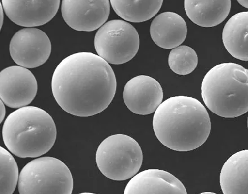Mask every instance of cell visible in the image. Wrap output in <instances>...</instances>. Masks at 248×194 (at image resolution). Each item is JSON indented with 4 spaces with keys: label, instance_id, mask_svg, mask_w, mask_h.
I'll use <instances>...</instances> for the list:
<instances>
[{
    "label": "cell",
    "instance_id": "cell-1",
    "mask_svg": "<svg viewBox=\"0 0 248 194\" xmlns=\"http://www.w3.org/2000/svg\"><path fill=\"white\" fill-rule=\"evenodd\" d=\"M116 87L111 65L89 52L64 58L51 80V89L58 105L78 117L94 116L108 108L114 98Z\"/></svg>",
    "mask_w": 248,
    "mask_h": 194
},
{
    "label": "cell",
    "instance_id": "cell-2",
    "mask_svg": "<svg viewBox=\"0 0 248 194\" xmlns=\"http://www.w3.org/2000/svg\"><path fill=\"white\" fill-rule=\"evenodd\" d=\"M153 126L160 143L172 150L187 152L204 144L211 130L207 110L192 97L178 96L165 100L155 112Z\"/></svg>",
    "mask_w": 248,
    "mask_h": 194
},
{
    "label": "cell",
    "instance_id": "cell-3",
    "mask_svg": "<svg viewBox=\"0 0 248 194\" xmlns=\"http://www.w3.org/2000/svg\"><path fill=\"white\" fill-rule=\"evenodd\" d=\"M7 148L19 158H37L49 152L56 142L57 128L46 111L26 106L10 113L2 127Z\"/></svg>",
    "mask_w": 248,
    "mask_h": 194
},
{
    "label": "cell",
    "instance_id": "cell-4",
    "mask_svg": "<svg viewBox=\"0 0 248 194\" xmlns=\"http://www.w3.org/2000/svg\"><path fill=\"white\" fill-rule=\"evenodd\" d=\"M202 95L211 112L235 118L248 112V70L235 63L216 65L206 74Z\"/></svg>",
    "mask_w": 248,
    "mask_h": 194
},
{
    "label": "cell",
    "instance_id": "cell-5",
    "mask_svg": "<svg viewBox=\"0 0 248 194\" xmlns=\"http://www.w3.org/2000/svg\"><path fill=\"white\" fill-rule=\"evenodd\" d=\"M143 152L137 142L127 135L106 138L96 152L99 171L108 178L122 181L133 178L143 163Z\"/></svg>",
    "mask_w": 248,
    "mask_h": 194
},
{
    "label": "cell",
    "instance_id": "cell-6",
    "mask_svg": "<svg viewBox=\"0 0 248 194\" xmlns=\"http://www.w3.org/2000/svg\"><path fill=\"white\" fill-rule=\"evenodd\" d=\"M73 178L63 162L53 157H41L27 163L20 173V194H71Z\"/></svg>",
    "mask_w": 248,
    "mask_h": 194
},
{
    "label": "cell",
    "instance_id": "cell-7",
    "mask_svg": "<svg viewBox=\"0 0 248 194\" xmlns=\"http://www.w3.org/2000/svg\"><path fill=\"white\" fill-rule=\"evenodd\" d=\"M139 33L122 20L106 23L96 32L94 46L99 56L108 64L122 65L132 60L139 50Z\"/></svg>",
    "mask_w": 248,
    "mask_h": 194
},
{
    "label": "cell",
    "instance_id": "cell-8",
    "mask_svg": "<svg viewBox=\"0 0 248 194\" xmlns=\"http://www.w3.org/2000/svg\"><path fill=\"white\" fill-rule=\"evenodd\" d=\"M9 51L10 56L19 66L37 68L50 57L51 41L44 31L36 28H25L13 36Z\"/></svg>",
    "mask_w": 248,
    "mask_h": 194
},
{
    "label": "cell",
    "instance_id": "cell-9",
    "mask_svg": "<svg viewBox=\"0 0 248 194\" xmlns=\"http://www.w3.org/2000/svg\"><path fill=\"white\" fill-rule=\"evenodd\" d=\"M38 89L35 76L21 66H11L0 73V97L10 108L20 109L30 105Z\"/></svg>",
    "mask_w": 248,
    "mask_h": 194
},
{
    "label": "cell",
    "instance_id": "cell-10",
    "mask_svg": "<svg viewBox=\"0 0 248 194\" xmlns=\"http://www.w3.org/2000/svg\"><path fill=\"white\" fill-rule=\"evenodd\" d=\"M108 0H64L62 16L68 26L76 31L91 32L99 29L108 20L111 6Z\"/></svg>",
    "mask_w": 248,
    "mask_h": 194
},
{
    "label": "cell",
    "instance_id": "cell-11",
    "mask_svg": "<svg viewBox=\"0 0 248 194\" xmlns=\"http://www.w3.org/2000/svg\"><path fill=\"white\" fill-rule=\"evenodd\" d=\"M160 83L149 76H136L126 83L123 99L131 112L140 115H148L156 112L163 99Z\"/></svg>",
    "mask_w": 248,
    "mask_h": 194
},
{
    "label": "cell",
    "instance_id": "cell-12",
    "mask_svg": "<svg viewBox=\"0 0 248 194\" xmlns=\"http://www.w3.org/2000/svg\"><path fill=\"white\" fill-rule=\"evenodd\" d=\"M1 3L6 16L13 22L20 26L33 28L52 20L59 9L60 1L3 0Z\"/></svg>",
    "mask_w": 248,
    "mask_h": 194
},
{
    "label": "cell",
    "instance_id": "cell-13",
    "mask_svg": "<svg viewBox=\"0 0 248 194\" xmlns=\"http://www.w3.org/2000/svg\"><path fill=\"white\" fill-rule=\"evenodd\" d=\"M125 194H187L185 186L176 177L161 169H147L133 177L127 183Z\"/></svg>",
    "mask_w": 248,
    "mask_h": 194
},
{
    "label": "cell",
    "instance_id": "cell-14",
    "mask_svg": "<svg viewBox=\"0 0 248 194\" xmlns=\"http://www.w3.org/2000/svg\"><path fill=\"white\" fill-rule=\"evenodd\" d=\"M187 34L185 20L178 14L167 12L160 14L150 26L154 42L161 48H174L184 42Z\"/></svg>",
    "mask_w": 248,
    "mask_h": 194
},
{
    "label": "cell",
    "instance_id": "cell-15",
    "mask_svg": "<svg viewBox=\"0 0 248 194\" xmlns=\"http://www.w3.org/2000/svg\"><path fill=\"white\" fill-rule=\"evenodd\" d=\"M185 9L189 19L199 26L212 27L219 25L229 16L230 0H185Z\"/></svg>",
    "mask_w": 248,
    "mask_h": 194
},
{
    "label": "cell",
    "instance_id": "cell-16",
    "mask_svg": "<svg viewBox=\"0 0 248 194\" xmlns=\"http://www.w3.org/2000/svg\"><path fill=\"white\" fill-rule=\"evenodd\" d=\"M220 184L223 194H248V150L227 159L220 172Z\"/></svg>",
    "mask_w": 248,
    "mask_h": 194
},
{
    "label": "cell",
    "instance_id": "cell-17",
    "mask_svg": "<svg viewBox=\"0 0 248 194\" xmlns=\"http://www.w3.org/2000/svg\"><path fill=\"white\" fill-rule=\"evenodd\" d=\"M224 46L234 58L248 61V12L233 16L223 28Z\"/></svg>",
    "mask_w": 248,
    "mask_h": 194
},
{
    "label": "cell",
    "instance_id": "cell-18",
    "mask_svg": "<svg viewBox=\"0 0 248 194\" xmlns=\"http://www.w3.org/2000/svg\"><path fill=\"white\" fill-rule=\"evenodd\" d=\"M110 2L113 9L120 18L133 23L144 22L153 18L159 12L163 3V0H111Z\"/></svg>",
    "mask_w": 248,
    "mask_h": 194
},
{
    "label": "cell",
    "instance_id": "cell-19",
    "mask_svg": "<svg viewBox=\"0 0 248 194\" xmlns=\"http://www.w3.org/2000/svg\"><path fill=\"white\" fill-rule=\"evenodd\" d=\"M198 63L197 54L188 46L174 48L168 57L169 66L175 74L187 75L195 70Z\"/></svg>",
    "mask_w": 248,
    "mask_h": 194
},
{
    "label": "cell",
    "instance_id": "cell-20",
    "mask_svg": "<svg viewBox=\"0 0 248 194\" xmlns=\"http://www.w3.org/2000/svg\"><path fill=\"white\" fill-rule=\"evenodd\" d=\"M0 194H12L15 192L19 182L18 165L12 155L2 147H0Z\"/></svg>",
    "mask_w": 248,
    "mask_h": 194
},
{
    "label": "cell",
    "instance_id": "cell-21",
    "mask_svg": "<svg viewBox=\"0 0 248 194\" xmlns=\"http://www.w3.org/2000/svg\"><path fill=\"white\" fill-rule=\"evenodd\" d=\"M1 102V112H0V123H2L3 120L5 119L6 115V109L5 107V103L3 102L2 100H0Z\"/></svg>",
    "mask_w": 248,
    "mask_h": 194
},
{
    "label": "cell",
    "instance_id": "cell-22",
    "mask_svg": "<svg viewBox=\"0 0 248 194\" xmlns=\"http://www.w3.org/2000/svg\"><path fill=\"white\" fill-rule=\"evenodd\" d=\"M237 2H239V4L244 7V8L248 9V1H245V0H244V1H241V0H238Z\"/></svg>",
    "mask_w": 248,
    "mask_h": 194
},
{
    "label": "cell",
    "instance_id": "cell-23",
    "mask_svg": "<svg viewBox=\"0 0 248 194\" xmlns=\"http://www.w3.org/2000/svg\"><path fill=\"white\" fill-rule=\"evenodd\" d=\"M3 6H2V3L1 2V28H2V24H3Z\"/></svg>",
    "mask_w": 248,
    "mask_h": 194
},
{
    "label": "cell",
    "instance_id": "cell-24",
    "mask_svg": "<svg viewBox=\"0 0 248 194\" xmlns=\"http://www.w3.org/2000/svg\"><path fill=\"white\" fill-rule=\"evenodd\" d=\"M202 194H215L216 193H212V192H204V193H201Z\"/></svg>",
    "mask_w": 248,
    "mask_h": 194
},
{
    "label": "cell",
    "instance_id": "cell-25",
    "mask_svg": "<svg viewBox=\"0 0 248 194\" xmlns=\"http://www.w3.org/2000/svg\"><path fill=\"white\" fill-rule=\"evenodd\" d=\"M247 127H248V116L247 117Z\"/></svg>",
    "mask_w": 248,
    "mask_h": 194
}]
</instances>
